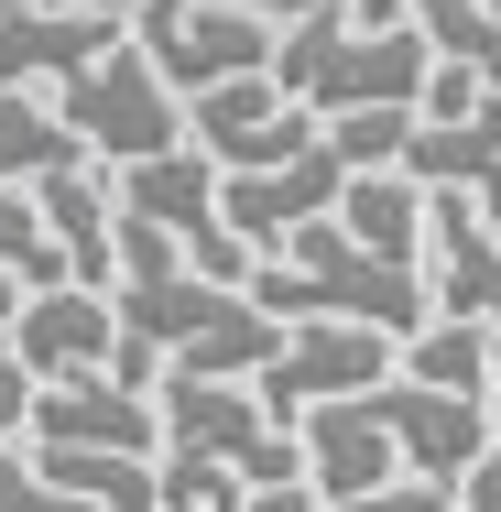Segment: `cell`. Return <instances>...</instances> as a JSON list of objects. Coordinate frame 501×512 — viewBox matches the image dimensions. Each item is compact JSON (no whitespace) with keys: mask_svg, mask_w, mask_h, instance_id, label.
<instances>
[{"mask_svg":"<svg viewBox=\"0 0 501 512\" xmlns=\"http://www.w3.org/2000/svg\"><path fill=\"white\" fill-rule=\"evenodd\" d=\"M251 480L218 469V458H164V512H240Z\"/></svg>","mask_w":501,"mask_h":512,"instance_id":"cb8c5ba5","label":"cell"},{"mask_svg":"<svg viewBox=\"0 0 501 512\" xmlns=\"http://www.w3.org/2000/svg\"><path fill=\"white\" fill-rule=\"evenodd\" d=\"M33 469L77 502H109V512H164V458H109V447H33Z\"/></svg>","mask_w":501,"mask_h":512,"instance_id":"ac0fdd59","label":"cell"},{"mask_svg":"<svg viewBox=\"0 0 501 512\" xmlns=\"http://www.w3.org/2000/svg\"><path fill=\"white\" fill-rule=\"evenodd\" d=\"M371 414L393 425L403 469H414V480H436V491H458V480L501 447L491 404H458V393H425V382H382V393H371Z\"/></svg>","mask_w":501,"mask_h":512,"instance_id":"9c48e42d","label":"cell"},{"mask_svg":"<svg viewBox=\"0 0 501 512\" xmlns=\"http://www.w3.org/2000/svg\"><path fill=\"white\" fill-rule=\"evenodd\" d=\"M491 11H501V0H491Z\"/></svg>","mask_w":501,"mask_h":512,"instance_id":"d6a6232c","label":"cell"},{"mask_svg":"<svg viewBox=\"0 0 501 512\" xmlns=\"http://www.w3.org/2000/svg\"><path fill=\"white\" fill-rule=\"evenodd\" d=\"M458 512H501V447L469 469V480H458Z\"/></svg>","mask_w":501,"mask_h":512,"instance_id":"83f0119b","label":"cell"},{"mask_svg":"<svg viewBox=\"0 0 501 512\" xmlns=\"http://www.w3.org/2000/svg\"><path fill=\"white\" fill-rule=\"evenodd\" d=\"M240 512H327V491H316V480H295V491H251Z\"/></svg>","mask_w":501,"mask_h":512,"instance_id":"f1b7e54d","label":"cell"},{"mask_svg":"<svg viewBox=\"0 0 501 512\" xmlns=\"http://www.w3.org/2000/svg\"><path fill=\"white\" fill-rule=\"evenodd\" d=\"M295 436H305V480L327 491V512H338V502H371V491H393V480H414L403 447H393V425L371 414V393H360V404H316Z\"/></svg>","mask_w":501,"mask_h":512,"instance_id":"4fadbf2b","label":"cell"},{"mask_svg":"<svg viewBox=\"0 0 501 512\" xmlns=\"http://www.w3.org/2000/svg\"><path fill=\"white\" fill-rule=\"evenodd\" d=\"M251 306L284 316V327H382V338H425L436 327V284L425 273H403V262H371L338 218H316V229H295L262 273H251Z\"/></svg>","mask_w":501,"mask_h":512,"instance_id":"6da1fadb","label":"cell"},{"mask_svg":"<svg viewBox=\"0 0 501 512\" xmlns=\"http://www.w3.org/2000/svg\"><path fill=\"white\" fill-rule=\"evenodd\" d=\"M382 382H403V338L327 316V327H284V360H273L251 393L284 425V414H316V404H360V393H382Z\"/></svg>","mask_w":501,"mask_h":512,"instance_id":"52a82bcc","label":"cell"},{"mask_svg":"<svg viewBox=\"0 0 501 512\" xmlns=\"http://www.w3.org/2000/svg\"><path fill=\"white\" fill-rule=\"evenodd\" d=\"M44 197V229H55V251L77 262V284L109 295V273H120V197L99 186V164H77V175H55V186H33Z\"/></svg>","mask_w":501,"mask_h":512,"instance_id":"9a60e30c","label":"cell"},{"mask_svg":"<svg viewBox=\"0 0 501 512\" xmlns=\"http://www.w3.org/2000/svg\"><path fill=\"white\" fill-rule=\"evenodd\" d=\"M338 229H349L371 262H403V273H414V251H425V229H436V197H425L414 175H349Z\"/></svg>","mask_w":501,"mask_h":512,"instance_id":"e0dca14e","label":"cell"},{"mask_svg":"<svg viewBox=\"0 0 501 512\" xmlns=\"http://www.w3.org/2000/svg\"><path fill=\"white\" fill-rule=\"evenodd\" d=\"M22 306H33V284H22V273H0V338L22 327Z\"/></svg>","mask_w":501,"mask_h":512,"instance_id":"f546056e","label":"cell"},{"mask_svg":"<svg viewBox=\"0 0 501 512\" xmlns=\"http://www.w3.org/2000/svg\"><path fill=\"white\" fill-rule=\"evenodd\" d=\"M425 284H436V316H469L501 338V240L480 197H436V229H425Z\"/></svg>","mask_w":501,"mask_h":512,"instance_id":"5bb4252c","label":"cell"},{"mask_svg":"<svg viewBox=\"0 0 501 512\" xmlns=\"http://www.w3.org/2000/svg\"><path fill=\"white\" fill-rule=\"evenodd\" d=\"M153 404H164V458H218L251 491H295L305 480V436L273 425V404L251 382H164Z\"/></svg>","mask_w":501,"mask_h":512,"instance_id":"277c9868","label":"cell"},{"mask_svg":"<svg viewBox=\"0 0 501 512\" xmlns=\"http://www.w3.org/2000/svg\"><path fill=\"white\" fill-rule=\"evenodd\" d=\"M284 88H273V77H240V88H207V99H186V142H197V153H229V142H240V131H262V120H284Z\"/></svg>","mask_w":501,"mask_h":512,"instance_id":"7402d4cb","label":"cell"},{"mask_svg":"<svg viewBox=\"0 0 501 512\" xmlns=\"http://www.w3.org/2000/svg\"><path fill=\"white\" fill-rule=\"evenodd\" d=\"M491 99H501V88H480L469 66H436V77H425V109H414V120H480Z\"/></svg>","mask_w":501,"mask_h":512,"instance_id":"d4e9b609","label":"cell"},{"mask_svg":"<svg viewBox=\"0 0 501 512\" xmlns=\"http://www.w3.org/2000/svg\"><path fill=\"white\" fill-rule=\"evenodd\" d=\"M55 120L99 153V164H153V153H186V99L164 88V66L142 55V44H120L109 66H88V77H66L55 88Z\"/></svg>","mask_w":501,"mask_h":512,"instance_id":"5b68a950","label":"cell"},{"mask_svg":"<svg viewBox=\"0 0 501 512\" xmlns=\"http://www.w3.org/2000/svg\"><path fill=\"white\" fill-rule=\"evenodd\" d=\"M403 142H414V109H349V120H327V153L349 175H403Z\"/></svg>","mask_w":501,"mask_h":512,"instance_id":"603a6c76","label":"cell"},{"mask_svg":"<svg viewBox=\"0 0 501 512\" xmlns=\"http://www.w3.org/2000/svg\"><path fill=\"white\" fill-rule=\"evenodd\" d=\"M425 77H436V44H425V33H360L349 11L295 22L284 55H273V88L305 99L316 120H349V109H425Z\"/></svg>","mask_w":501,"mask_h":512,"instance_id":"3957f363","label":"cell"},{"mask_svg":"<svg viewBox=\"0 0 501 512\" xmlns=\"http://www.w3.org/2000/svg\"><path fill=\"white\" fill-rule=\"evenodd\" d=\"M11 349H22V371H33V382H88V371L120 360V295L55 284V295H33V306H22Z\"/></svg>","mask_w":501,"mask_h":512,"instance_id":"8fae6325","label":"cell"},{"mask_svg":"<svg viewBox=\"0 0 501 512\" xmlns=\"http://www.w3.org/2000/svg\"><path fill=\"white\" fill-rule=\"evenodd\" d=\"M66 11H109V22H142V0H66Z\"/></svg>","mask_w":501,"mask_h":512,"instance_id":"4dcf8cb0","label":"cell"},{"mask_svg":"<svg viewBox=\"0 0 501 512\" xmlns=\"http://www.w3.org/2000/svg\"><path fill=\"white\" fill-rule=\"evenodd\" d=\"M33 393H44V382H33V371H22V349L0 338V436H22V425H33Z\"/></svg>","mask_w":501,"mask_h":512,"instance_id":"484cf974","label":"cell"},{"mask_svg":"<svg viewBox=\"0 0 501 512\" xmlns=\"http://www.w3.org/2000/svg\"><path fill=\"white\" fill-rule=\"evenodd\" d=\"M491 360H501V338H491V327H469V316H436V327L403 349V382H425V393H458V404H491Z\"/></svg>","mask_w":501,"mask_h":512,"instance_id":"d6986e66","label":"cell"},{"mask_svg":"<svg viewBox=\"0 0 501 512\" xmlns=\"http://www.w3.org/2000/svg\"><path fill=\"white\" fill-rule=\"evenodd\" d=\"M0 273H22L33 295L77 284V262L55 251V229H44V197H33V186H0Z\"/></svg>","mask_w":501,"mask_h":512,"instance_id":"44dd1931","label":"cell"},{"mask_svg":"<svg viewBox=\"0 0 501 512\" xmlns=\"http://www.w3.org/2000/svg\"><path fill=\"white\" fill-rule=\"evenodd\" d=\"M33 447L164 458V404H153V393H120L109 371H88V382H44V393H33Z\"/></svg>","mask_w":501,"mask_h":512,"instance_id":"30bf717a","label":"cell"},{"mask_svg":"<svg viewBox=\"0 0 501 512\" xmlns=\"http://www.w3.org/2000/svg\"><path fill=\"white\" fill-rule=\"evenodd\" d=\"M131 44V22L66 11V0H0V88H66Z\"/></svg>","mask_w":501,"mask_h":512,"instance_id":"ba28073f","label":"cell"},{"mask_svg":"<svg viewBox=\"0 0 501 512\" xmlns=\"http://www.w3.org/2000/svg\"><path fill=\"white\" fill-rule=\"evenodd\" d=\"M120 327L142 349H164L175 382H262L284 360V316L251 306V284H207L197 262L175 273H131L120 284Z\"/></svg>","mask_w":501,"mask_h":512,"instance_id":"7a4b0ae2","label":"cell"},{"mask_svg":"<svg viewBox=\"0 0 501 512\" xmlns=\"http://www.w3.org/2000/svg\"><path fill=\"white\" fill-rule=\"evenodd\" d=\"M338 512H458V491H436V480H393V491H371V502H338Z\"/></svg>","mask_w":501,"mask_h":512,"instance_id":"4316f807","label":"cell"},{"mask_svg":"<svg viewBox=\"0 0 501 512\" xmlns=\"http://www.w3.org/2000/svg\"><path fill=\"white\" fill-rule=\"evenodd\" d=\"M131 44L164 66L175 99L240 88V77H273V55H284V33H273L262 11H240V0H142Z\"/></svg>","mask_w":501,"mask_h":512,"instance_id":"8992f818","label":"cell"},{"mask_svg":"<svg viewBox=\"0 0 501 512\" xmlns=\"http://www.w3.org/2000/svg\"><path fill=\"white\" fill-rule=\"evenodd\" d=\"M480 218H491V240H501V175H491V186H480Z\"/></svg>","mask_w":501,"mask_h":512,"instance_id":"1f68e13d","label":"cell"},{"mask_svg":"<svg viewBox=\"0 0 501 512\" xmlns=\"http://www.w3.org/2000/svg\"><path fill=\"white\" fill-rule=\"evenodd\" d=\"M414 33L436 44V66H469L480 88H501V11L491 0H414Z\"/></svg>","mask_w":501,"mask_h":512,"instance_id":"ffe728a7","label":"cell"},{"mask_svg":"<svg viewBox=\"0 0 501 512\" xmlns=\"http://www.w3.org/2000/svg\"><path fill=\"white\" fill-rule=\"evenodd\" d=\"M403 175H414L425 197H480V186L501 175V99L480 109V120H414Z\"/></svg>","mask_w":501,"mask_h":512,"instance_id":"2e32d148","label":"cell"},{"mask_svg":"<svg viewBox=\"0 0 501 512\" xmlns=\"http://www.w3.org/2000/svg\"><path fill=\"white\" fill-rule=\"evenodd\" d=\"M338 197H349V164L338 153H305V164H273V175H229V197H218V218L273 262L295 229H316V218H338Z\"/></svg>","mask_w":501,"mask_h":512,"instance_id":"7c38bea8","label":"cell"}]
</instances>
